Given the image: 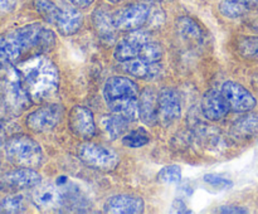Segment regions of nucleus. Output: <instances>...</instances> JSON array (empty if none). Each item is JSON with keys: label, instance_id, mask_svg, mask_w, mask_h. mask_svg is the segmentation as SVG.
<instances>
[{"label": "nucleus", "instance_id": "nucleus-1", "mask_svg": "<svg viewBox=\"0 0 258 214\" xmlns=\"http://www.w3.org/2000/svg\"><path fill=\"white\" fill-rule=\"evenodd\" d=\"M55 44V33L39 23L23 25L0 34V65L19 63L24 55L43 54Z\"/></svg>", "mask_w": 258, "mask_h": 214}, {"label": "nucleus", "instance_id": "nucleus-2", "mask_svg": "<svg viewBox=\"0 0 258 214\" xmlns=\"http://www.w3.org/2000/svg\"><path fill=\"white\" fill-rule=\"evenodd\" d=\"M15 69L33 101L44 102L57 93L59 72L49 58L43 54L30 55L20 60Z\"/></svg>", "mask_w": 258, "mask_h": 214}, {"label": "nucleus", "instance_id": "nucleus-3", "mask_svg": "<svg viewBox=\"0 0 258 214\" xmlns=\"http://www.w3.org/2000/svg\"><path fill=\"white\" fill-rule=\"evenodd\" d=\"M8 161L18 168H39L44 160L42 146L28 135H14L4 144Z\"/></svg>", "mask_w": 258, "mask_h": 214}, {"label": "nucleus", "instance_id": "nucleus-4", "mask_svg": "<svg viewBox=\"0 0 258 214\" xmlns=\"http://www.w3.org/2000/svg\"><path fill=\"white\" fill-rule=\"evenodd\" d=\"M77 155L83 164L100 171H112L117 168L120 159L110 148L96 142H83L78 146Z\"/></svg>", "mask_w": 258, "mask_h": 214}, {"label": "nucleus", "instance_id": "nucleus-5", "mask_svg": "<svg viewBox=\"0 0 258 214\" xmlns=\"http://www.w3.org/2000/svg\"><path fill=\"white\" fill-rule=\"evenodd\" d=\"M151 8L144 3L127 5L112 14V23L115 29L122 32H133L140 29L148 23Z\"/></svg>", "mask_w": 258, "mask_h": 214}, {"label": "nucleus", "instance_id": "nucleus-6", "mask_svg": "<svg viewBox=\"0 0 258 214\" xmlns=\"http://www.w3.org/2000/svg\"><path fill=\"white\" fill-rule=\"evenodd\" d=\"M64 108L59 103H49L28 115L25 123L34 132H48L62 121Z\"/></svg>", "mask_w": 258, "mask_h": 214}, {"label": "nucleus", "instance_id": "nucleus-7", "mask_svg": "<svg viewBox=\"0 0 258 214\" xmlns=\"http://www.w3.org/2000/svg\"><path fill=\"white\" fill-rule=\"evenodd\" d=\"M139 95V86L127 77H110L103 86V98L106 105L130 98H138Z\"/></svg>", "mask_w": 258, "mask_h": 214}, {"label": "nucleus", "instance_id": "nucleus-8", "mask_svg": "<svg viewBox=\"0 0 258 214\" xmlns=\"http://www.w3.org/2000/svg\"><path fill=\"white\" fill-rule=\"evenodd\" d=\"M221 91L228 102L229 108L234 112H248L256 107V98L246 87L239 83L227 81L223 83Z\"/></svg>", "mask_w": 258, "mask_h": 214}, {"label": "nucleus", "instance_id": "nucleus-9", "mask_svg": "<svg viewBox=\"0 0 258 214\" xmlns=\"http://www.w3.org/2000/svg\"><path fill=\"white\" fill-rule=\"evenodd\" d=\"M32 201L40 210H58L64 206V196L57 184H38L32 193Z\"/></svg>", "mask_w": 258, "mask_h": 214}, {"label": "nucleus", "instance_id": "nucleus-10", "mask_svg": "<svg viewBox=\"0 0 258 214\" xmlns=\"http://www.w3.org/2000/svg\"><path fill=\"white\" fill-rule=\"evenodd\" d=\"M68 125L71 131L77 137L90 140L96 135V121L92 111L85 106H75L71 110L68 117Z\"/></svg>", "mask_w": 258, "mask_h": 214}, {"label": "nucleus", "instance_id": "nucleus-11", "mask_svg": "<svg viewBox=\"0 0 258 214\" xmlns=\"http://www.w3.org/2000/svg\"><path fill=\"white\" fill-rule=\"evenodd\" d=\"M42 181V176L32 168H18L8 171L0 179V186L5 190H23V189L35 188Z\"/></svg>", "mask_w": 258, "mask_h": 214}, {"label": "nucleus", "instance_id": "nucleus-12", "mask_svg": "<svg viewBox=\"0 0 258 214\" xmlns=\"http://www.w3.org/2000/svg\"><path fill=\"white\" fill-rule=\"evenodd\" d=\"M17 70V69H15ZM3 96L7 100L8 105L13 110L14 113H19L20 111L29 107L32 98H30L29 92L27 91L25 86L23 85L20 80L19 73H15L14 78H8L3 85Z\"/></svg>", "mask_w": 258, "mask_h": 214}, {"label": "nucleus", "instance_id": "nucleus-13", "mask_svg": "<svg viewBox=\"0 0 258 214\" xmlns=\"http://www.w3.org/2000/svg\"><path fill=\"white\" fill-rule=\"evenodd\" d=\"M181 116V98L175 88L165 87L159 92V121L171 125Z\"/></svg>", "mask_w": 258, "mask_h": 214}, {"label": "nucleus", "instance_id": "nucleus-14", "mask_svg": "<svg viewBox=\"0 0 258 214\" xmlns=\"http://www.w3.org/2000/svg\"><path fill=\"white\" fill-rule=\"evenodd\" d=\"M149 39L150 38H149L148 33L144 30H133L130 32V34L126 35L122 40L118 42L115 48V52H113V57L120 63L138 58L141 52V48Z\"/></svg>", "mask_w": 258, "mask_h": 214}, {"label": "nucleus", "instance_id": "nucleus-15", "mask_svg": "<svg viewBox=\"0 0 258 214\" xmlns=\"http://www.w3.org/2000/svg\"><path fill=\"white\" fill-rule=\"evenodd\" d=\"M202 113L209 121H219L229 112V105L222 91L209 90L204 93L201 103Z\"/></svg>", "mask_w": 258, "mask_h": 214}, {"label": "nucleus", "instance_id": "nucleus-16", "mask_svg": "<svg viewBox=\"0 0 258 214\" xmlns=\"http://www.w3.org/2000/svg\"><path fill=\"white\" fill-rule=\"evenodd\" d=\"M145 204L140 196L118 194L108 198L103 204V211L111 214H139L143 213Z\"/></svg>", "mask_w": 258, "mask_h": 214}, {"label": "nucleus", "instance_id": "nucleus-17", "mask_svg": "<svg viewBox=\"0 0 258 214\" xmlns=\"http://www.w3.org/2000/svg\"><path fill=\"white\" fill-rule=\"evenodd\" d=\"M139 115L145 125L159 121V93L154 88H144L139 95Z\"/></svg>", "mask_w": 258, "mask_h": 214}, {"label": "nucleus", "instance_id": "nucleus-18", "mask_svg": "<svg viewBox=\"0 0 258 214\" xmlns=\"http://www.w3.org/2000/svg\"><path fill=\"white\" fill-rule=\"evenodd\" d=\"M83 17L80 10L75 8H60L59 17H58L57 23L54 27L57 28L58 32L64 37L73 35L82 28Z\"/></svg>", "mask_w": 258, "mask_h": 214}, {"label": "nucleus", "instance_id": "nucleus-19", "mask_svg": "<svg viewBox=\"0 0 258 214\" xmlns=\"http://www.w3.org/2000/svg\"><path fill=\"white\" fill-rule=\"evenodd\" d=\"M121 64H122L123 72L136 78H153L160 72L158 63H148L140 58L126 60Z\"/></svg>", "mask_w": 258, "mask_h": 214}, {"label": "nucleus", "instance_id": "nucleus-20", "mask_svg": "<svg viewBox=\"0 0 258 214\" xmlns=\"http://www.w3.org/2000/svg\"><path fill=\"white\" fill-rule=\"evenodd\" d=\"M128 123L130 121L123 118L122 116L115 115V113L105 115L100 118V127L108 140H116L117 137L122 136L127 130Z\"/></svg>", "mask_w": 258, "mask_h": 214}, {"label": "nucleus", "instance_id": "nucleus-21", "mask_svg": "<svg viewBox=\"0 0 258 214\" xmlns=\"http://www.w3.org/2000/svg\"><path fill=\"white\" fill-rule=\"evenodd\" d=\"M176 29L181 38L190 42H201L203 38V29L190 17H180L176 20Z\"/></svg>", "mask_w": 258, "mask_h": 214}, {"label": "nucleus", "instance_id": "nucleus-22", "mask_svg": "<svg viewBox=\"0 0 258 214\" xmlns=\"http://www.w3.org/2000/svg\"><path fill=\"white\" fill-rule=\"evenodd\" d=\"M258 131V116L257 115H248L244 116L243 118L237 121L232 126V136L238 140H244L249 138Z\"/></svg>", "mask_w": 258, "mask_h": 214}, {"label": "nucleus", "instance_id": "nucleus-23", "mask_svg": "<svg viewBox=\"0 0 258 214\" xmlns=\"http://www.w3.org/2000/svg\"><path fill=\"white\" fill-rule=\"evenodd\" d=\"M33 7L37 10L38 14L44 19V22L54 27L60 13V8L57 4H54L52 0H34Z\"/></svg>", "mask_w": 258, "mask_h": 214}, {"label": "nucleus", "instance_id": "nucleus-24", "mask_svg": "<svg viewBox=\"0 0 258 214\" xmlns=\"http://www.w3.org/2000/svg\"><path fill=\"white\" fill-rule=\"evenodd\" d=\"M92 20L93 25H95L98 34L108 37V35L112 34V32L115 30V27H113L112 23V14H110L105 8H101V9L98 8V9L93 13Z\"/></svg>", "mask_w": 258, "mask_h": 214}, {"label": "nucleus", "instance_id": "nucleus-25", "mask_svg": "<svg viewBox=\"0 0 258 214\" xmlns=\"http://www.w3.org/2000/svg\"><path fill=\"white\" fill-rule=\"evenodd\" d=\"M248 9L249 8L242 2H239V0H223L219 4V12L224 17L232 18V19H236V18L244 15Z\"/></svg>", "mask_w": 258, "mask_h": 214}, {"label": "nucleus", "instance_id": "nucleus-26", "mask_svg": "<svg viewBox=\"0 0 258 214\" xmlns=\"http://www.w3.org/2000/svg\"><path fill=\"white\" fill-rule=\"evenodd\" d=\"M25 199L22 194H12L3 199L0 203V211L3 213H23L25 211Z\"/></svg>", "mask_w": 258, "mask_h": 214}, {"label": "nucleus", "instance_id": "nucleus-27", "mask_svg": "<svg viewBox=\"0 0 258 214\" xmlns=\"http://www.w3.org/2000/svg\"><path fill=\"white\" fill-rule=\"evenodd\" d=\"M238 53L248 59H258V37H243L237 43Z\"/></svg>", "mask_w": 258, "mask_h": 214}, {"label": "nucleus", "instance_id": "nucleus-28", "mask_svg": "<svg viewBox=\"0 0 258 214\" xmlns=\"http://www.w3.org/2000/svg\"><path fill=\"white\" fill-rule=\"evenodd\" d=\"M163 57V49L159 43L149 39L141 48V52L138 58L145 60L148 63H158Z\"/></svg>", "mask_w": 258, "mask_h": 214}, {"label": "nucleus", "instance_id": "nucleus-29", "mask_svg": "<svg viewBox=\"0 0 258 214\" xmlns=\"http://www.w3.org/2000/svg\"><path fill=\"white\" fill-rule=\"evenodd\" d=\"M159 181L164 184H178L181 180V170L178 165L164 166L158 174Z\"/></svg>", "mask_w": 258, "mask_h": 214}, {"label": "nucleus", "instance_id": "nucleus-30", "mask_svg": "<svg viewBox=\"0 0 258 214\" xmlns=\"http://www.w3.org/2000/svg\"><path fill=\"white\" fill-rule=\"evenodd\" d=\"M148 142L149 137L145 133L140 132V131H133V132L130 133H126L122 137V145L131 149L143 148V146H145Z\"/></svg>", "mask_w": 258, "mask_h": 214}, {"label": "nucleus", "instance_id": "nucleus-31", "mask_svg": "<svg viewBox=\"0 0 258 214\" xmlns=\"http://www.w3.org/2000/svg\"><path fill=\"white\" fill-rule=\"evenodd\" d=\"M203 180L207 184H209V185L216 186L218 189H228L232 186L231 180H228V179L223 178L221 175H217V174H207V175H204Z\"/></svg>", "mask_w": 258, "mask_h": 214}, {"label": "nucleus", "instance_id": "nucleus-32", "mask_svg": "<svg viewBox=\"0 0 258 214\" xmlns=\"http://www.w3.org/2000/svg\"><path fill=\"white\" fill-rule=\"evenodd\" d=\"M17 0H0V18L9 14L15 9Z\"/></svg>", "mask_w": 258, "mask_h": 214}, {"label": "nucleus", "instance_id": "nucleus-33", "mask_svg": "<svg viewBox=\"0 0 258 214\" xmlns=\"http://www.w3.org/2000/svg\"><path fill=\"white\" fill-rule=\"evenodd\" d=\"M171 208H173V211H175V213H181V214L191 213V210L188 208L185 201H184L181 198H176L175 200L173 201V204H171Z\"/></svg>", "mask_w": 258, "mask_h": 214}, {"label": "nucleus", "instance_id": "nucleus-34", "mask_svg": "<svg viewBox=\"0 0 258 214\" xmlns=\"http://www.w3.org/2000/svg\"><path fill=\"white\" fill-rule=\"evenodd\" d=\"M13 110L10 108V106L8 105L7 100L4 98V96L0 95V121L4 120V118H7L8 116L12 115Z\"/></svg>", "mask_w": 258, "mask_h": 214}, {"label": "nucleus", "instance_id": "nucleus-35", "mask_svg": "<svg viewBox=\"0 0 258 214\" xmlns=\"http://www.w3.org/2000/svg\"><path fill=\"white\" fill-rule=\"evenodd\" d=\"M219 211H221V213H227V214H231V213H237V214L247 213L246 209L239 208V206H221Z\"/></svg>", "mask_w": 258, "mask_h": 214}, {"label": "nucleus", "instance_id": "nucleus-36", "mask_svg": "<svg viewBox=\"0 0 258 214\" xmlns=\"http://www.w3.org/2000/svg\"><path fill=\"white\" fill-rule=\"evenodd\" d=\"M70 3L72 5H75L76 8H80V9H85L88 8L93 3V0H70Z\"/></svg>", "mask_w": 258, "mask_h": 214}, {"label": "nucleus", "instance_id": "nucleus-37", "mask_svg": "<svg viewBox=\"0 0 258 214\" xmlns=\"http://www.w3.org/2000/svg\"><path fill=\"white\" fill-rule=\"evenodd\" d=\"M248 8H258V0H239Z\"/></svg>", "mask_w": 258, "mask_h": 214}, {"label": "nucleus", "instance_id": "nucleus-38", "mask_svg": "<svg viewBox=\"0 0 258 214\" xmlns=\"http://www.w3.org/2000/svg\"><path fill=\"white\" fill-rule=\"evenodd\" d=\"M5 132H4V130H3V127L2 126H0V146H4V144H5Z\"/></svg>", "mask_w": 258, "mask_h": 214}, {"label": "nucleus", "instance_id": "nucleus-39", "mask_svg": "<svg viewBox=\"0 0 258 214\" xmlns=\"http://www.w3.org/2000/svg\"><path fill=\"white\" fill-rule=\"evenodd\" d=\"M145 2H150V3H163V2H170V0H145Z\"/></svg>", "mask_w": 258, "mask_h": 214}, {"label": "nucleus", "instance_id": "nucleus-40", "mask_svg": "<svg viewBox=\"0 0 258 214\" xmlns=\"http://www.w3.org/2000/svg\"><path fill=\"white\" fill-rule=\"evenodd\" d=\"M110 3H113V4H116V3H120L121 0H108Z\"/></svg>", "mask_w": 258, "mask_h": 214}]
</instances>
